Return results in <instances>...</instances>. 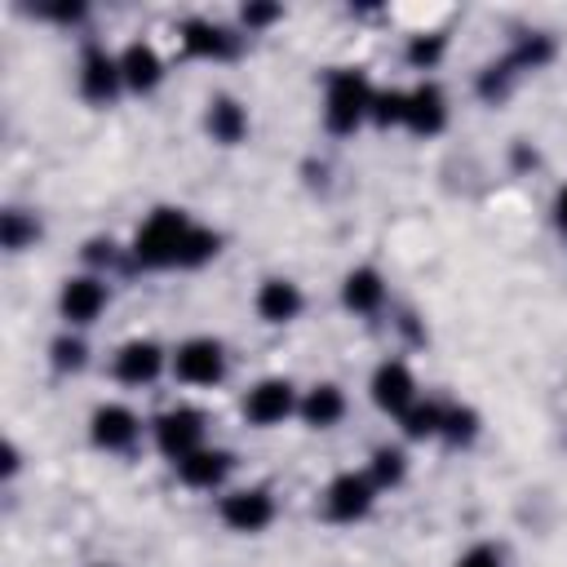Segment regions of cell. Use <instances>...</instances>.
Instances as JSON below:
<instances>
[{
	"label": "cell",
	"instance_id": "cell-20",
	"mask_svg": "<svg viewBox=\"0 0 567 567\" xmlns=\"http://www.w3.org/2000/svg\"><path fill=\"white\" fill-rule=\"evenodd\" d=\"M182 44H186V53H199V58H213V53H226L230 49L226 31L213 27V22H199V18L182 27Z\"/></svg>",
	"mask_w": 567,
	"mask_h": 567
},
{
	"label": "cell",
	"instance_id": "cell-25",
	"mask_svg": "<svg viewBox=\"0 0 567 567\" xmlns=\"http://www.w3.org/2000/svg\"><path fill=\"white\" fill-rule=\"evenodd\" d=\"M0 235H4V248H22L27 239H35V226H31L22 213H4V226H0Z\"/></svg>",
	"mask_w": 567,
	"mask_h": 567
},
{
	"label": "cell",
	"instance_id": "cell-9",
	"mask_svg": "<svg viewBox=\"0 0 567 567\" xmlns=\"http://www.w3.org/2000/svg\"><path fill=\"white\" fill-rule=\"evenodd\" d=\"M412 372L403 368V363H381L377 372H372V399H377V408H385V412H408L412 408Z\"/></svg>",
	"mask_w": 567,
	"mask_h": 567
},
{
	"label": "cell",
	"instance_id": "cell-12",
	"mask_svg": "<svg viewBox=\"0 0 567 567\" xmlns=\"http://www.w3.org/2000/svg\"><path fill=\"white\" fill-rule=\"evenodd\" d=\"M159 363H164V354H159L155 341H128L120 350V359H115V372H120V381L142 385V381H151L159 372Z\"/></svg>",
	"mask_w": 567,
	"mask_h": 567
},
{
	"label": "cell",
	"instance_id": "cell-4",
	"mask_svg": "<svg viewBox=\"0 0 567 567\" xmlns=\"http://www.w3.org/2000/svg\"><path fill=\"white\" fill-rule=\"evenodd\" d=\"M155 439H159V447H164L173 461H182V456L199 452V439H204V416H199V412H190V408L164 412V416H159V425H155Z\"/></svg>",
	"mask_w": 567,
	"mask_h": 567
},
{
	"label": "cell",
	"instance_id": "cell-13",
	"mask_svg": "<svg viewBox=\"0 0 567 567\" xmlns=\"http://www.w3.org/2000/svg\"><path fill=\"white\" fill-rule=\"evenodd\" d=\"M257 310H261L266 323H288V319L301 310L297 284H288V279H266L261 292H257Z\"/></svg>",
	"mask_w": 567,
	"mask_h": 567
},
{
	"label": "cell",
	"instance_id": "cell-7",
	"mask_svg": "<svg viewBox=\"0 0 567 567\" xmlns=\"http://www.w3.org/2000/svg\"><path fill=\"white\" fill-rule=\"evenodd\" d=\"M368 505H372V478H363V474H341V478H332V487H328V514H332V518L350 523V518L368 514Z\"/></svg>",
	"mask_w": 567,
	"mask_h": 567
},
{
	"label": "cell",
	"instance_id": "cell-15",
	"mask_svg": "<svg viewBox=\"0 0 567 567\" xmlns=\"http://www.w3.org/2000/svg\"><path fill=\"white\" fill-rule=\"evenodd\" d=\"M226 470H230V456L226 452H208V447H199V452H190V456L177 461V474L190 487H213V483L226 478Z\"/></svg>",
	"mask_w": 567,
	"mask_h": 567
},
{
	"label": "cell",
	"instance_id": "cell-26",
	"mask_svg": "<svg viewBox=\"0 0 567 567\" xmlns=\"http://www.w3.org/2000/svg\"><path fill=\"white\" fill-rule=\"evenodd\" d=\"M439 53H443V40H439V35H416V40L408 44V62H416V66H430Z\"/></svg>",
	"mask_w": 567,
	"mask_h": 567
},
{
	"label": "cell",
	"instance_id": "cell-27",
	"mask_svg": "<svg viewBox=\"0 0 567 567\" xmlns=\"http://www.w3.org/2000/svg\"><path fill=\"white\" fill-rule=\"evenodd\" d=\"M443 434L447 439H470L474 434V412H443Z\"/></svg>",
	"mask_w": 567,
	"mask_h": 567
},
{
	"label": "cell",
	"instance_id": "cell-29",
	"mask_svg": "<svg viewBox=\"0 0 567 567\" xmlns=\"http://www.w3.org/2000/svg\"><path fill=\"white\" fill-rule=\"evenodd\" d=\"M53 354H58V368H80L84 363V346L80 341H58Z\"/></svg>",
	"mask_w": 567,
	"mask_h": 567
},
{
	"label": "cell",
	"instance_id": "cell-8",
	"mask_svg": "<svg viewBox=\"0 0 567 567\" xmlns=\"http://www.w3.org/2000/svg\"><path fill=\"white\" fill-rule=\"evenodd\" d=\"M120 84H124L120 62L106 58L102 49H89V53H84V71H80V89H84V97H89V102H111Z\"/></svg>",
	"mask_w": 567,
	"mask_h": 567
},
{
	"label": "cell",
	"instance_id": "cell-14",
	"mask_svg": "<svg viewBox=\"0 0 567 567\" xmlns=\"http://www.w3.org/2000/svg\"><path fill=\"white\" fill-rule=\"evenodd\" d=\"M443 93L434 89V84H421L416 93H408V128L412 133H439L443 128Z\"/></svg>",
	"mask_w": 567,
	"mask_h": 567
},
{
	"label": "cell",
	"instance_id": "cell-3",
	"mask_svg": "<svg viewBox=\"0 0 567 567\" xmlns=\"http://www.w3.org/2000/svg\"><path fill=\"white\" fill-rule=\"evenodd\" d=\"M173 368H177V377L190 381V385H213V381H221V372H226V354H221V346H217L213 337H195V341H186V346L177 350Z\"/></svg>",
	"mask_w": 567,
	"mask_h": 567
},
{
	"label": "cell",
	"instance_id": "cell-28",
	"mask_svg": "<svg viewBox=\"0 0 567 567\" xmlns=\"http://www.w3.org/2000/svg\"><path fill=\"white\" fill-rule=\"evenodd\" d=\"M456 567H501V554L496 549H487V545H474L470 554H461V563Z\"/></svg>",
	"mask_w": 567,
	"mask_h": 567
},
{
	"label": "cell",
	"instance_id": "cell-6",
	"mask_svg": "<svg viewBox=\"0 0 567 567\" xmlns=\"http://www.w3.org/2000/svg\"><path fill=\"white\" fill-rule=\"evenodd\" d=\"M221 518H226L235 532H261V527L275 518V505H270V496H266L261 487H252V492L226 496V501H221Z\"/></svg>",
	"mask_w": 567,
	"mask_h": 567
},
{
	"label": "cell",
	"instance_id": "cell-1",
	"mask_svg": "<svg viewBox=\"0 0 567 567\" xmlns=\"http://www.w3.org/2000/svg\"><path fill=\"white\" fill-rule=\"evenodd\" d=\"M190 217L177 208H159L133 239V252L142 266H182V248L190 239Z\"/></svg>",
	"mask_w": 567,
	"mask_h": 567
},
{
	"label": "cell",
	"instance_id": "cell-17",
	"mask_svg": "<svg viewBox=\"0 0 567 567\" xmlns=\"http://www.w3.org/2000/svg\"><path fill=\"white\" fill-rule=\"evenodd\" d=\"M341 297H346V306L350 310H377L381 306V297H385V288H381V275L377 270H350L346 275V288H341Z\"/></svg>",
	"mask_w": 567,
	"mask_h": 567
},
{
	"label": "cell",
	"instance_id": "cell-31",
	"mask_svg": "<svg viewBox=\"0 0 567 567\" xmlns=\"http://www.w3.org/2000/svg\"><path fill=\"white\" fill-rule=\"evenodd\" d=\"M558 226H567V190L558 195Z\"/></svg>",
	"mask_w": 567,
	"mask_h": 567
},
{
	"label": "cell",
	"instance_id": "cell-10",
	"mask_svg": "<svg viewBox=\"0 0 567 567\" xmlns=\"http://www.w3.org/2000/svg\"><path fill=\"white\" fill-rule=\"evenodd\" d=\"M102 306H106V288H102L93 275L66 279V288H62V315H66L71 323H93Z\"/></svg>",
	"mask_w": 567,
	"mask_h": 567
},
{
	"label": "cell",
	"instance_id": "cell-23",
	"mask_svg": "<svg viewBox=\"0 0 567 567\" xmlns=\"http://www.w3.org/2000/svg\"><path fill=\"white\" fill-rule=\"evenodd\" d=\"M217 252V235L213 230H190V239H186V248H182V266H199V261H208Z\"/></svg>",
	"mask_w": 567,
	"mask_h": 567
},
{
	"label": "cell",
	"instance_id": "cell-18",
	"mask_svg": "<svg viewBox=\"0 0 567 567\" xmlns=\"http://www.w3.org/2000/svg\"><path fill=\"white\" fill-rule=\"evenodd\" d=\"M244 128H248V120H244V111H239V102H230V97H217L213 106H208V133L217 137V142H239L244 137Z\"/></svg>",
	"mask_w": 567,
	"mask_h": 567
},
{
	"label": "cell",
	"instance_id": "cell-21",
	"mask_svg": "<svg viewBox=\"0 0 567 567\" xmlns=\"http://www.w3.org/2000/svg\"><path fill=\"white\" fill-rule=\"evenodd\" d=\"M403 430H408L412 439L443 434V412H439L434 403H425V408H408V412H403Z\"/></svg>",
	"mask_w": 567,
	"mask_h": 567
},
{
	"label": "cell",
	"instance_id": "cell-22",
	"mask_svg": "<svg viewBox=\"0 0 567 567\" xmlns=\"http://www.w3.org/2000/svg\"><path fill=\"white\" fill-rule=\"evenodd\" d=\"M372 115H377V124H403L408 120V93H381V97H372Z\"/></svg>",
	"mask_w": 567,
	"mask_h": 567
},
{
	"label": "cell",
	"instance_id": "cell-5",
	"mask_svg": "<svg viewBox=\"0 0 567 567\" xmlns=\"http://www.w3.org/2000/svg\"><path fill=\"white\" fill-rule=\"evenodd\" d=\"M292 408H297V394H292V385L279 381V377L261 381V385L244 399V412H248V421H257V425H275V421H284Z\"/></svg>",
	"mask_w": 567,
	"mask_h": 567
},
{
	"label": "cell",
	"instance_id": "cell-19",
	"mask_svg": "<svg viewBox=\"0 0 567 567\" xmlns=\"http://www.w3.org/2000/svg\"><path fill=\"white\" fill-rule=\"evenodd\" d=\"M341 412H346V399H341L337 385H315V390L301 399V416H306L310 425H332Z\"/></svg>",
	"mask_w": 567,
	"mask_h": 567
},
{
	"label": "cell",
	"instance_id": "cell-24",
	"mask_svg": "<svg viewBox=\"0 0 567 567\" xmlns=\"http://www.w3.org/2000/svg\"><path fill=\"white\" fill-rule=\"evenodd\" d=\"M403 478V452H394V447H381L377 456H372V483H399Z\"/></svg>",
	"mask_w": 567,
	"mask_h": 567
},
{
	"label": "cell",
	"instance_id": "cell-30",
	"mask_svg": "<svg viewBox=\"0 0 567 567\" xmlns=\"http://www.w3.org/2000/svg\"><path fill=\"white\" fill-rule=\"evenodd\" d=\"M275 18H279L275 4H248V9H244V22H248V27H261V22H275Z\"/></svg>",
	"mask_w": 567,
	"mask_h": 567
},
{
	"label": "cell",
	"instance_id": "cell-11",
	"mask_svg": "<svg viewBox=\"0 0 567 567\" xmlns=\"http://www.w3.org/2000/svg\"><path fill=\"white\" fill-rule=\"evenodd\" d=\"M133 439H137V416H133L128 408L106 403V408L93 412V443H102L106 452H120V447H128Z\"/></svg>",
	"mask_w": 567,
	"mask_h": 567
},
{
	"label": "cell",
	"instance_id": "cell-2",
	"mask_svg": "<svg viewBox=\"0 0 567 567\" xmlns=\"http://www.w3.org/2000/svg\"><path fill=\"white\" fill-rule=\"evenodd\" d=\"M368 111H372L368 80L359 71H332V80H328V128L350 133Z\"/></svg>",
	"mask_w": 567,
	"mask_h": 567
},
{
	"label": "cell",
	"instance_id": "cell-16",
	"mask_svg": "<svg viewBox=\"0 0 567 567\" xmlns=\"http://www.w3.org/2000/svg\"><path fill=\"white\" fill-rule=\"evenodd\" d=\"M120 75L128 89H155L159 84V58L151 44H128L120 58Z\"/></svg>",
	"mask_w": 567,
	"mask_h": 567
}]
</instances>
